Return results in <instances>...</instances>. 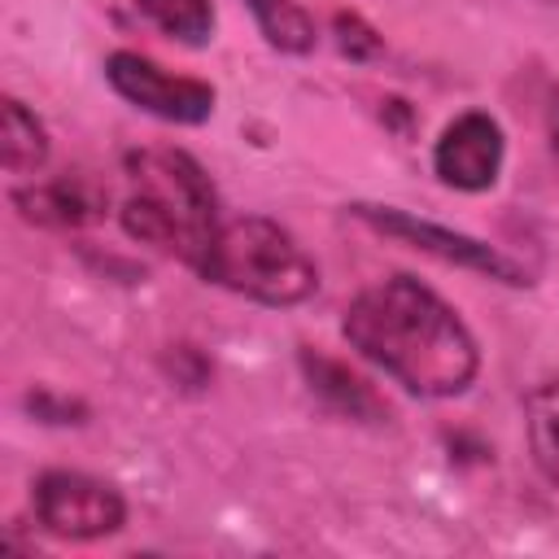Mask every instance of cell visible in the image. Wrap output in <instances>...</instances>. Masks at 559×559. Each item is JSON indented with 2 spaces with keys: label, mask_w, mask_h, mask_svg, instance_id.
Instances as JSON below:
<instances>
[{
  "label": "cell",
  "mask_w": 559,
  "mask_h": 559,
  "mask_svg": "<svg viewBox=\"0 0 559 559\" xmlns=\"http://www.w3.org/2000/svg\"><path fill=\"white\" fill-rule=\"evenodd\" d=\"M507 135L502 122L485 109H463L450 118L432 144V170L454 192H489L502 175Z\"/></svg>",
  "instance_id": "7"
},
{
  "label": "cell",
  "mask_w": 559,
  "mask_h": 559,
  "mask_svg": "<svg viewBox=\"0 0 559 559\" xmlns=\"http://www.w3.org/2000/svg\"><path fill=\"white\" fill-rule=\"evenodd\" d=\"M135 13L183 48H205L218 26L214 0H135Z\"/></svg>",
  "instance_id": "12"
},
{
  "label": "cell",
  "mask_w": 559,
  "mask_h": 559,
  "mask_svg": "<svg viewBox=\"0 0 559 559\" xmlns=\"http://www.w3.org/2000/svg\"><path fill=\"white\" fill-rule=\"evenodd\" d=\"M253 22H258V35L275 48V52H288V57H306L314 48V17L306 13L301 0H240Z\"/></svg>",
  "instance_id": "13"
},
{
  "label": "cell",
  "mask_w": 559,
  "mask_h": 559,
  "mask_svg": "<svg viewBox=\"0 0 559 559\" xmlns=\"http://www.w3.org/2000/svg\"><path fill=\"white\" fill-rule=\"evenodd\" d=\"M127 197L118 205V223L131 240L153 245L201 275L214 240H218V192L205 166L183 148H131L122 157Z\"/></svg>",
  "instance_id": "2"
},
{
  "label": "cell",
  "mask_w": 559,
  "mask_h": 559,
  "mask_svg": "<svg viewBox=\"0 0 559 559\" xmlns=\"http://www.w3.org/2000/svg\"><path fill=\"white\" fill-rule=\"evenodd\" d=\"M201 275L258 306H301L319 288L314 258L297 245L288 227H280L266 214L227 218Z\"/></svg>",
  "instance_id": "3"
},
{
  "label": "cell",
  "mask_w": 559,
  "mask_h": 559,
  "mask_svg": "<svg viewBox=\"0 0 559 559\" xmlns=\"http://www.w3.org/2000/svg\"><path fill=\"white\" fill-rule=\"evenodd\" d=\"M297 367H301L310 393H314L328 411H336L341 419H354V424H389L393 406H389L384 393H380L362 371H354L349 362H341V358H332V354H323V349L301 345V349H297Z\"/></svg>",
  "instance_id": "8"
},
{
  "label": "cell",
  "mask_w": 559,
  "mask_h": 559,
  "mask_svg": "<svg viewBox=\"0 0 559 559\" xmlns=\"http://www.w3.org/2000/svg\"><path fill=\"white\" fill-rule=\"evenodd\" d=\"M48 127L17 96L0 100V157L9 175H35L48 162Z\"/></svg>",
  "instance_id": "10"
},
{
  "label": "cell",
  "mask_w": 559,
  "mask_h": 559,
  "mask_svg": "<svg viewBox=\"0 0 559 559\" xmlns=\"http://www.w3.org/2000/svg\"><path fill=\"white\" fill-rule=\"evenodd\" d=\"M332 31H336V48H341L349 61H371V57L384 48L380 31L367 26V17L354 13V9H336V13H332Z\"/></svg>",
  "instance_id": "14"
},
{
  "label": "cell",
  "mask_w": 559,
  "mask_h": 559,
  "mask_svg": "<svg viewBox=\"0 0 559 559\" xmlns=\"http://www.w3.org/2000/svg\"><path fill=\"white\" fill-rule=\"evenodd\" d=\"M105 201L109 192L87 179V175H57L48 183H26V188H13V205L26 223H39V227H83V223H96L105 214Z\"/></svg>",
  "instance_id": "9"
},
{
  "label": "cell",
  "mask_w": 559,
  "mask_h": 559,
  "mask_svg": "<svg viewBox=\"0 0 559 559\" xmlns=\"http://www.w3.org/2000/svg\"><path fill=\"white\" fill-rule=\"evenodd\" d=\"M349 214L362 218L371 231H380V236H389V240H397V245H411V249H419V253H428V258H437V262H445V266H463V271L489 275V280H498V284H511V288L533 284L528 271H524L515 258L498 253L493 245H485V240H476V236H467V231H454V227H441V223H432V218H419V214H411V210L376 205V201H354Z\"/></svg>",
  "instance_id": "4"
},
{
  "label": "cell",
  "mask_w": 559,
  "mask_h": 559,
  "mask_svg": "<svg viewBox=\"0 0 559 559\" xmlns=\"http://www.w3.org/2000/svg\"><path fill=\"white\" fill-rule=\"evenodd\" d=\"M31 507L39 528L66 542H96L127 524V498L109 480H96L87 472H66V467H52L35 480Z\"/></svg>",
  "instance_id": "5"
},
{
  "label": "cell",
  "mask_w": 559,
  "mask_h": 559,
  "mask_svg": "<svg viewBox=\"0 0 559 559\" xmlns=\"http://www.w3.org/2000/svg\"><path fill=\"white\" fill-rule=\"evenodd\" d=\"M341 336L415 397H459L480 376V345L463 314L406 271L367 284L345 306Z\"/></svg>",
  "instance_id": "1"
},
{
  "label": "cell",
  "mask_w": 559,
  "mask_h": 559,
  "mask_svg": "<svg viewBox=\"0 0 559 559\" xmlns=\"http://www.w3.org/2000/svg\"><path fill=\"white\" fill-rule=\"evenodd\" d=\"M105 79L140 114H153V118L179 122V127H201L218 100L210 83L188 79V74H170L166 66H157L153 57H140L131 48H118L105 57Z\"/></svg>",
  "instance_id": "6"
},
{
  "label": "cell",
  "mask_w": 559,
  "mask_h": 559,
  "mask_svg": "<svg viewBox=\"0 0 559 559\" xmlns=\"http://www.w3.org/2000/svg\"><path fill=\"white\" fill-rule=\"evenodd\" d=\"M26 411H31L35 419H44V424H83V419H87V406H83V402L61 397V393H52V389L26 393Z\"/></svg>",
  "instance_id": "15"
},
{
  "label": "cell",
  "mask_w": 559,
  "mask_h": 559,
  "mask_svg": "<svg viewBox=\"0 0 559 559\" xmlns=\"http://www.w3.org/2000/svg\"><path fill=\"white\" fill-rule=\"evenodd\" d=\"M524 432L537 472L559 489V380H537L524 393Z\"/></svg>",
  "instance_id": "11"
}]
</instances>
